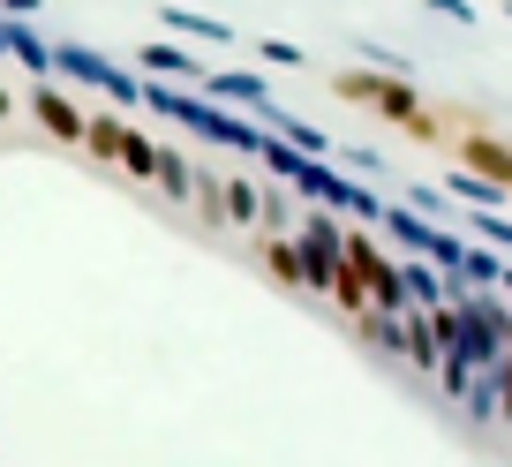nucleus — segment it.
I'll return each mask as SVG.
<instances>
[{
  "label": "nucleus",
  "mask_w": 512,
  "mask_h": 467,
  "mask_svg": "<svg viewBox=\"0 0 512 467\" xmlns=\"http://www.w3.org/2000/svg\"><path fill=\"white\" fill-rule=\"evenodd\" d=\"M339 234L347 226L324 219V211H309V219H294V257H302V287H339Z\"/></svg>",
  "instance_id": "1"
},
{
  "label": "nucleus",
  "mask_w": 512,
  "mask_h": 467,
  "mask_svg": "<svg viewBox=\"0 0 512 467\" xmlns=\"http://www.w3.org/2000/svg\"><path fill=\"white\" fill-rule=\"evenodd\" d=\"M339 91H347V98H369L384 121H400V129H415V136H437V121L422 113V98L407 91V83H392V76H362V68H354V76H339Z\"/></svg>",
  "instance_id": "2"
},
{
  "label": "nucleus",
  "mask_w": 512,
  "mask_h": 467,
  "mask_svg": "<svg viewBox=\"0 0 512 467\" xmlns=\"http://www.w3.org/2000/svg\"><path fill=\"white\" fill-rule=\"evenodd\" d=\"M31 106H38V121H46L61 144H83V129H91V113H83V98H68V91H53V83H38L31 91Z\"/></svg>",
  "instance_id": "3"
},
{
  "label": "nucleus",
  "mask_w": 512,
  "mask_h": 467,
  "mask_svg": "<svg viewBox=\"0 0 512 467\" xmlns=\"http://www.w3.org/2000/svg\"><path fill=\"white\" fill-rule=\"evenodd\" d=\"M264 264H272V272L287 279V287H302V257H294V242H287V234H264Z\"/></svg>",
  "instance_id": "4"
},
{
  "label": "nucleus",
  "mask_w": 512,
  "mask_h": 467,
  "mask_svg": "<svg viewBox=\"0 0 512 467\" xmlns=\"http://www.w3.org/2000/svg\"><path fill=\"white\" fill-rule=\"evenodd\" d=\"M166 23H174V31H196V38H226V23H211V16H189V8H166Z\"/></svg>",
  "instance_id": "5"
},
{
  "label": "nucleus",
  "mask_w": 512,
  "mask_h": 467,
  "mask_svg": "<svg viewBox=\"0 0 512 467\" xmlns=\"http://www.w3.org/2000/svg\"><path fill=\"white\" fill-rule=\"evenodd\" d=\"M0 8H16V16H31V8H38V0H0Z\"/></svg>",
  "instance_id": "6"
},
{
  "label": "nucleus",
  "mask_w": 512,
  "mask_h": 467,
  "mask_svg": "<svg viewBox=\"0 0 512 467\" xmlns=\"http://www.w3.org/2000/svg\"><path fill=\"white\" fill-rule=\"evenodd\" d=\"M8 113H16V98H8V91H0V121H8Z\"/></svg>",
  "instance_id": "7"
}]
</instances>
